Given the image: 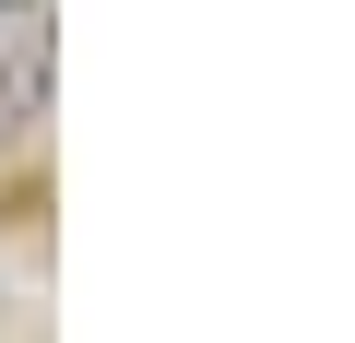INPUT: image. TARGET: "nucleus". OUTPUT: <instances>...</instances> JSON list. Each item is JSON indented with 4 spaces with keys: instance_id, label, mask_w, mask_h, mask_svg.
I'll return each mask as SVG.
<instances>
[{
    "instance_id": "f257e3e1",
    "label": "nucleus",
    "mask_w": 355,
    "mask_h": 343,
    "mask_svg": "<svg viewBox=\"0 0 355 343\" xmlns=\"http://www.w3.org/2000/svg\"><path fill=\"white\" fill-rule=\"evenodd\" d=\"M12 24H36V0H0V36H12Z\"/></svg>"
}]
</instances>
